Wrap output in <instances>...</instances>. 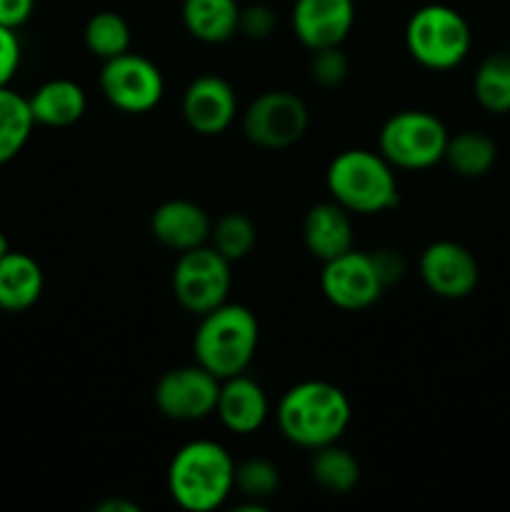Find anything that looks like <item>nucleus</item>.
I'll use <instances>...</instances> for the list:
<instances>
[{
	"label": "nucleus",
	"instance_id": "nucleus-28",
	"mask_svg": "<svg viewBox=\"0 0 510 512\" xmlns=\"http://www.w3.org/2000/svg\"><path fill=\"white\" fill-rule=\"evenodd\" d=\"M310 73L313 80L323 88H338L345 83L350 73V63L345 58V53L340 50V45L335 48H323L313 50V60H310Z\"/></svg>",
	"mask_w": 510,
	"mask_h": 512
},
{
	"label": "nucleus",
	"instance_id": "nucleus-26",
	"mask_svg": "<svg viewBox=\"0 0 510 512\" xmlns=\"http://www.w3.org/2000/svg\"><path fill=\"white\" fill-rule=\"evenodd\" d=\"M210 240L223 258L238 263L253 253L258 243V228L245 213H225L210 228Z\"/></svg>",
	"mask_w": 510,
	"mask_h": 512
},
{
	"label": "nucleus",
	"instance_id": "nucleus-32",
	"mask_svg": "<svg viewBox=\"0 0 510 512\" xmlns=\"http://www.w3.org/2000/svg\"><path fill=\"white\" fill-rule=\"evenodd\" d=\"M35 0H0V25L18 30L30 20Z\"/></svg>",
	"mask_w": 510,
	"mask_h": 512
},
{
	"label": "nucleus",
	"instance_id": "nucleus-29",
	"mask_svg": "<svg viewBox=\"0 0 510 512\" xmlns=\"http://www.w3.org/2000/svg\"><path fill=\"white\" fill-rule=\"evenodd\" d=\"M275 28V13L273 8L263 3L248 5V8H240V23L238 33H243L250 40H263L273 33Z\"/></svg>",
	"mask_w": 510,
	"mask_h": 512
},
{
	"label": "nucleus",
	"instance_id": "nucleus-9",
	"mask_svg": "<svg viewBox=\"0 0 510 512\" xmlns=\"http://www.w3.org/2000/svg\"><path fill=\"white\" fill-rule=\"evenodd\" d=\"M100 90L113 108L140 115L163 100L165 80L153 60L128 50L118 58L103 60Z\"/></svg>",
	"mask_w": 510,
	"mask_h": 512
},
{
	"label": "nucleus",
	"instance_id": "nucleus-27",
	"mask_svg": "<svg viewBox=\"0 0 510 512\" xmlns=\"http://www.w3.org/2000/svg\"><path fill=\"white\" fill-rule=\"evenodd\" d=\"M235 488L248 503L263 505L280 488V473L270 460L250 458L235 465ZM265 508V505H263Z\"/></svg>",
	"mask_w": 510,
	"mask_h": 512
},
{
	"label": "nucleus",
	"instance_id": "nucleus-33",
	"mask_svg": "<svg viewBox=\"0 0 510 512\" xmlns=\"http://www.w3.org/2000/svg\"><path fill=\"white\" fill-rule=\"evenodd\" d=\"M95 510L98 512H138L140 508L135 503H130V500L108 498V500H103V503L95 505Z\"/></svg>",
	"mask_w": 510,
	"mask_h": 512
},
{
	"label": "nucleus",
	"instance_id": "nucleus-4",
	"mask_svg": "<svg viewBox=\"0 0 510 512\" xmlns=\"http://www.w3.org/2000/svg\"><path fill=\"white\" fill-rule=\"evenodd\" d=\"M330 198L350 215H378L400 200L393 165L380 153L350 148L335 155L325 173Z\"/></svg>",
	"mask_w": 510,
	"mask_h": 512
},
{
	"label": "nucleus",
	"instance_id": "nucleus-6",
	"mask_svg": "<svg viewBox=\"0 0 510 512\" xmlns=\"http://www.w3.org/2000/svg\"><path fill=\"white\" fill-rule=\"evenodd\" d=\"M448 128L428 110H400L390 115L378 135V153L393 168L425 170L443 160Z\"/></svg>",
	"mask_w": 510,
	"mask_h": 512
},
{
	"label": "nucleus",
	"instance_id": "nucleus-34",
	"mask_svg": "<svg viewBox=\"0 0 510 512\" xmlns=\"http://www.w3.org/2000/svg\"><path fill=\"white\" fill-rule=\"evenodd\" d=\"M8 250H10L8 238H5V233H3V230H0V258H3V255L8 253Z\"/></svg>",
	"mask_w": 510,
	"mask_h": 512
},
{
	"label": "nucleus",
	"instance_id": "nucleus-7",
	"mask_svg": "<svg viewBox=\"0 0 510 512\" xmlns=\"http://www.w3.org/2000/svg\"><path fill=\"white\" fill-rule=\"evenodd\" d=\"M230 265L233 263L213 245H200L180 253L173 268V295L180 308L200 318L223 305L233 285Z\"/></svg>",
	"mask_w": 510,
	"mask_h": 512
},
{
	"label": "nucleus",
	"instance_id": "nucleus-30",
	"mask_svg": "<svg viewBox=\"0 0 510 512\" xmlns=\"http://www.w3.org/2000/svg\"><path fill=\"white\" fill-rule=\"evenodd\" d=\"M20 65V40L13 28L0 25V88L13 80Z\"/></svg>",
	"mask_w": 510,
	"mask_h": 512
},
{
	"label": "nucleus",
	"instance_id": "nucleus-23",
	"mask_svg": "<svg viewBox=\"0 0 510 512\" xmlns=\"http://www.w3.org/2000/svg\"><path fill=\"white\" fill-rule=\"evenodd\" d=\"M313 453L310 473H313V480L320 488L333 495H348L358 488L360 463L353 453L340 448L338 443L325 445V448L313 450Z\"/></svg>",
	"mask_w": 510,
	"mask_h": 512
},
{
	"label": "nucleus",
	"instance_id": "nucleus-14",
	"mask_svg": "<svg viewBox=\"0 0 510 512\" xmlns=\"http://www.w3.org/2000/svg\"><path fill=\"white\" fill-rule=\"evenodd\" d=\"M353 23V0H295L293 5V30L308 50L343 45Z\"/></svg>",
	"mask_w": 510,
	"mask_h": 512
},
{
	"label": "nucleus",
	"instance_id": "nucleus-20",
	"mask_svg": "<svg viewBox=\"0 0 510 512\" xmlns=\"http://www.w3.org/2000/svg\"><path fill=\"white\" fill-rule=\"evenodd\" d=\"M183 23L200 43L218 45L238 33V0H185Z\"/></svg>",
	"mask_w": 510,
	"mask_h": 512
},
{
	"label": "nucleus",
	"instance_id": "nucleus-17",
	"mask_svg": "<svg viewBox=\"0 0 510 512\" xmlns=\"http://www.w3.org/2000/svg\"><path fill=\"white\" fill-rule=\"evenodd\" d=\"M303 240L308 253L318 258L320 263L348 253V250H353V220H350V213L335 200L313 205L305 213Z\"/></svg>",
	"mask_w": 510,
	"mask_h": 512
},
{
	"label": "nucleus",
	"instance_id": "nucleus-15",
	"mask_svg": "<svg viewBox=\"0 0 510 512\" xmlns=\"http://www.w3.org/2000/svg\"><path fill=\"white\" fill-rule=\"evenodd\" d=\"M210 223L208 213L198 203L185 198H173L160 203L150 215V233L165 248L175 253L200 248L210 240Z\"/></svg>",
	"mask_w": 510,
	"mask_h": 512
},
{
	"label": "nucleus",
	"instance_id": "nucleus-31",
	"mask_svg": "<svg viewBox=\"0 0 510 512\" xmlns=\"http://www.w3.org/2000/svg\"><path fill=\"white\" fill-rule=\"evenodd\" d=\"M370 255H373L375 270H378V275H380V280H383L385 288L393 283H398V280L405 275V270H408V265H405V258L400 250L380 248Z\"/></svg>",
	"mask_w": 510,
	"mask_h": 512
},
{
	"label": "nucleus",
	"instance_id": "nucleus-5",
	"mask_svg": "<svg viewBox=\"0 0 510 512\" xmlns=\"http://www.w3.org/2000/svg\"><path fill=\"white\" fill-rule=\"evenodd\" d=\"M470 43L468 20L450 5H423L405 25V48L415 63L428 70L458 68L468 58Z\"/></svg>",
	"mask_w": 510,
	"mask_h": 512
},
{
	"label": "nucleus",
	"instance_id": "nucleus-22",
	"mask_svg": "<svg viewBox=\"0 0 510 512\" xmlns=\"http://www.w3.org/2000/svg\"><path fill=\"white\" fill-rule=\"evenodd\" d=\"M495 158H498L495 143L478 130H463V133L448 138L443 155L450 170H455L460 178H483L495 165Z\"/></svg>",
	"mask_w": 510,
	"mask_h": 512
},
{
	"label": "nucleus",
	"instance_id": "nucleus-24",
	"mask_svg": "<svg viewBox=\"0 0 510 512\" xmlns=\"http://www.w3.org/2000/svg\"><path fill=\"white\" fill-rule=\"evenodd\" d=\"M473 93L488 113H510V53H493L478 65Z\"/></svg>",
	"mask_w": 510,
	"mask_h": 512
},
{
	"label": "nucleus",
	"instance_id": "nucleus-1",
	"mask_svg": "<svg viewBox=\"0 0 510 512\" xmlns=\"http://www.w3.org/2000/svg\"><path fill=\"white\" fill-rule=\"evenodd\" d=\"M275 418L288 443L318 450L343 438L353 418V408L338 385L328 380H303L285 390Z\"/></svg>",
	"mask_w": 510,
	"mask_h": 512
},
{
	"label": "nucleus",
	"instance_id": "nucleus-13",
	"mask_svg": "<svg viewBox=\"0 0 510 512\" xmlns=\"http://www.w3.org/2000/svg\"><path fill=\"white\" fill-rule=\"evenodd\" d=\"M238 115L233 85L220 75H200L185 88L183 118L193 133L213 138L225 133Z\"/></svg>",
	"mask_w": 510,
	"mask_h": 512
},
{
	"label": "nucleus",
	"instance_id": "nucleus-8",
	"mask_svg": "<svg viewBox=\"0 0 510 512\" xmlns=\"http://www.w3.org/2000/svg\"><path fill=\"white\" fill-rule=\"evenodd\" d=\"M310 125L308 105L290 90H265L243 115V133L263 150H285L298 143Z\"/></svg>",
	"mask_w": 510,
	"mask_h": 512
},
{
	"label": "nucleus",
	"instance_id": "nucleus-12",
	"mask_svg": "<svg viewBox=\"0 0 510 512\" xmlns=\"http://www.w3.org/2000/svg\"><path fill=\"white\" fill-rule=\"evenodd\" d=\"M420 278L425 288L445 300H463L478 288L480 268L475 255L455 240H435L420 255Z\"/></svg>",
	"mask_w": 510,
	"mask_h": 512
},
{
	"label": "nucleus",
	"instance_id": "nucleus-18",
	"mask_svg": "<svg viewBox=\"0 0 510 512\" xmlns=\"http://www.w3.org/2000/svg\"><path fill=\"white\" fill-rule=\"evenodd\" d=\"M43 268L28 253H8L0 258V310L23 313L43 295Z\"/></svg>",
	"mask_w": 510,
	"mask_h": 512
},
{
	"label": "nucleus",
	"instance_id": "nucleus-2",
	"mask_svg": "<svg viewBox=\"0 0 510 512\" xmlns=\"http://www.w3.org/2000/svg\"><path fill=\"white\" fill-rule=\"evenodd\" d=\"M168 490L183 510H218L235 490L233 458L215 440H190L170 460Z\"/></svg>",
	"mask_w": 510,
	"mask_h": 512
},
{
	"label": "nucleus",
	"instance_id": "nucleus-25",
	"mask_svg": "<svg viewBox=\"0 0 510 512\" xmlns=\"http://www.w3.org/2000/svg\"><path fill=\"white\" fill-rule=\"evenodd\" d=\"M85 48L100 60L118 58V55L128 53L130 50V25L128 20L113 10H100V13L90 15L85 23Z\"/></svg>",
	"mask_w": 510,
	"mask_h": 512
},
{
	"label": "nucleus",
	"instance_id": "nucleus-11",
	"mask_svg": "<svg viewBox=\"0 0 510 512\" xmlns=\"http://www.w3.org/2000/svg\"><path fill=\"white\" fill-rule=\"evenodd\" d=\"M320 290L330 305L358 313L378 303L385 285L375 270L373 255L353 248L338 258L325 260L323 273H320Z\"/></svg>",
	"mask_w": 510,
	"mask_h": 512
},
{
	"label": "nucleus",
	"instance_id": "nucleus-3",
	"mask_svg": "<svg viewBox=\"0 0 510 512\" xmlns=\"http://www.w3.org/2000/svg\"><path fill=\"white\" fill-rule=\"evenodd\" d=\"M260 325L250 308L240 303L218 305L200 315L193 338L195 363L203 365L218 380L233 378L248 370L258 350Z\"/></svg>",
	"mask_w": 510,
	"mask_h": 512
},
{
	"label": "nucleus",
	"instance_id": "nucleus-21",
	"mask_svg": "<svg viewBox=\"0 0 510 512\" xmlns=\"http://www.w3.org/2000/svg\"><path fill=\"white\" fill-rule=\"evenodd\" d=\"M33 125L35 118L28 98L3 85L0 88V165L10 163L25 148Z\"/></svg>",
	"mask_w": 510,
	"mask_h": 512
},
{
	"label": "nucleus",
	"instance_id": "nucleus-10",
	"mask_svg": "<svg viewBox=\"0 0 510 512\" xmlns=\"http://www.w3.org/2000/svg\"><path fill=\"white\" fill-rule=\"evenodd\" d=\"M220 393V380L203 365H183L168 370L155 385V408L160 415L178 423H195L215 413Z\"/></svg>",
	"mask_w": 510,
	"mask_h": 512
},
{
	"label": "nucleus",
	"instance_id": "nucleus-16",
	"mask_svg": "<svg viewBox=\"0 0 510 512\" xmlns=\"http://www.w3.org/2000/svg\"><path fill=\"white\" fill-rule=\"evenodd\" d=\"M270 405L265 390L245 373L220 380L215 415L235 435H250L263 428Z\"/></svg>",
	"mask_w": 510,
	"mask_h": 512
},
{
	"label": "nucleus",
	"instance_id": "nucleus-19",
	"mask_svg": "<svg viewBox=\"0 0 510 512\" xmlns=\"http://www.w3.org/2000/svg\"><path fill=\"white\" fill-rule=\"evenodd\" d=\"M28 103L30 110H33L35 123L48 125V128L75 125L85 115V108H88L85 90L75 80L68 78H53L43 83L30 95Z\"/></svg>",
	"mask_w": 510,
	"mask_h": 512
}]
</instances>
